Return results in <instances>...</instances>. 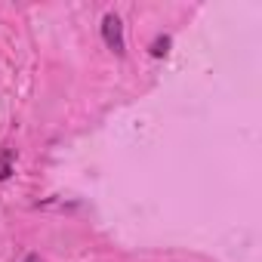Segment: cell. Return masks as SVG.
<instances>
[{
  "instance_id": "1",
  "label": "cell",
  "mask_w": 262,
  "mask_h": 262,
  "mask_svg": "<svg viewBox=\"0 0 262 262\" xmlns=\"http://www.w3.org/2000/svg\"><path fill=\"white\" fill-rule=\"evenodd\" d=\"M102 40H105V47H108L114 56H123V53H126V43H123V22H120L117 13H105V19H102Z\"/></svg>"
},
{
  "instance_id": "2",
  "label": "cell",
  "mask_w": 262,
  "mask_h": 262,
  "mask_svg": "<svg viewBox=\"0 0 262 262\" xmlns=\"http://www.w3.org/2000/svg\"><path fill=\"white\" fill-rule=\"evenodd\" d=\"M170 47H173V37H170V34H161V37H155V40H151L148 53H151L155 59H164V56L170 53Z\"/></svg>"
},
{
  "instance_id": "3",
  "label": "cell",
  "mask_w": 262,
  "mask_h": 262,
  "mask_svg": "<svg viewBox=\"0 0 262 262\" xmlns=\"http://www.w3.org/2000/svg\"><path fill=\"white\" fill-rule=\"evenodd\" d=\"M10 173H13V151L4 148V151H0V182L10 179Z\"/></svg>"
},
{
  "instance_id": "4",
  "label": "cell",
  "mask_w": 262,
  "mask_h": 262,
  "mask_svg": "<svg viewBox=\"0 0 262 262\" xmlns=\"http://www.w3.org/2000/svg\"><path fill=\"white\" fill-rule=\"evenodd\" d=\"M22 262H43V259H40V256H37V253H28V256H25V259H22Z\"/></svg>"
}]
</instances>
